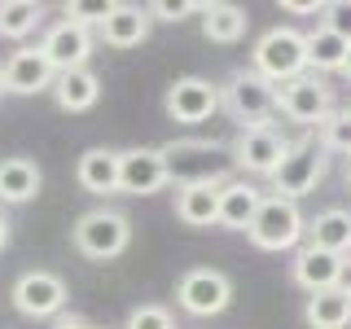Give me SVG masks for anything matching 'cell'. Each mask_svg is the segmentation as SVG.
Segmentation results:
<instances>
[{
  "label": "cell",
  "mask_w": 351,
  "mask_h": 329,
  "mask_svg": "<svg viewBox=\"0 0 351 329\" xmlns=\"http://www.w3.org/2000/svg\"><path fill=\"white\" fill-rule=\"evenodd\" d=\"M246 237L259 250H290V246H299V237H307V219L299 211V202H285V197L268 193L255 219H250Z\"/></svg>",
  "instance_id": "cell-5"
},
{
  "label": "cell",
  "mask_w": 351,
  "mask_h": 329,
  "mask_svg": "<svg viewBox=\"0 0 351 329\" xmlns=\"http://www.w3.org/2000/svg\"><path fill=\"white\" fill-rule=\"evenodd\" d=\"M219 189L224 180H193L176 189V219L189 228H211L219 224Z\"/></svg>",
  "instance_id": "cell-15"
},
{
  "label": "cell",
  "mask_w": 351,
  "mask_h": 329,
  "mask_svg": "<svg viewBox=\"0 0 351 329\" xmlns=\"http://www.w3.org/2000/svg\"><path fill=\"white\" fill-rule=\"evenodd\" d=\"M250 27V14L241 5H228V0H211L202 9V36L211 44H237Z\"/></svg>",
  "instance_id": "cell-23"
},
{
  "label": "cell",
  "mask_w": 351,
  "mask_h": 329,
  "mask_svg": "<svg viewBox=\"0 0 351 329\" xmlns=\"http://www.w3.org/2000/svg\"><path fill=\"white\" fill-rule=\"evenodd\" d=\"M281 9H285V14H316V18L325 14L321 0H281Z\"/></svg>",
  "instance_id": "cell-32"
},
{
  "label": "cell",
  "mask_w": 351,
  "mask_h": 329,
  "mask_svg": "<svg viewBox=\"0 0 351 329\" xmlns=\"http://www.w3.org/2000/svg\"><path fill=\"white\" fill-rule=\"evenodd\" d=\"M219 106L241 123V132L263 127L272 114H277V84H268L259 71L241 66V71H233L224 80V88H219Z\"/></svg>",
  "instance_id": "cell-2"
},
{
  "label": "cell",
  "mask_w": 351,
  "mask_h": 329,
  "mask_svg": "<svg viewBox=\"0 0 351 329\" xmlns=\"http://www.w3.org/2000/svg\"><path fill=\"white\" fill-rule=\"evenodd\" d=\"M215 145L211 141H171V145H162V158H167L171 167V180L180 184H193V180H219L211 158H215Z\"/></svg>",
  "instance_id": "cell-16"
},
{
  "label": "cell",
  "mask_w": 351,
  "mask_h": 329,
  "mask_svg": "<svg viewBox=\"0 0 351 329\" xmlns=\"http://www.w3.org/2000/svg\"><path fill=\"white\" fill-rule=\"evenodd\" d=\"M321 27H329L334 36H343L351 44V0H334V5H325Z\"/></svg>",
  "instance_id": "cell-31"
},
{
  "label": "cell",
  "mask_w": 351,
  "mask_h": 329,
  "mask_svg": "<svg viewBox=\"0 0 351 329\" xmlns=\"http://www.w3.org/2000/svg\"><path fill=\"white\" fill-rule=\"evenodd\" d=\"M110 0H93V5H84V0H66L62 5V14H66V22H75V27H84V31H101V22L110 18Z\"/></svg>",
  "instance_id": "cell-28"
},
{
  "label": "cell",
  "mask_w": 351,
  "mask_h": 329,
  "mask_svg": "<svg viewBox=\"0 0 351 329\" xmlns=\"http://www.w3.org/2000/svg\"><path fill=\"white\" fill-rule=\"evenodd\" d=\"M5 93L14 97H36V93H53V80H58V71H53V62L44 58V49L36 44V49H18L14 58L5 62Z\"/></svg>",
  "instance_id": "cell-12"
},
{
  "label": "cell",
  "mask_w": 351,
  "mask_h": 329,
  "mask_svg": "<svg viewBox=\"0 0 351 329\" xmlns=\"http://www.w3.org/2000/svg\"><path fill=\"white\" fill-rule=\"evenodd\" d=\"M44 171L36 158H0V202L22 206L31 197H40Z\"/></svg>",
  "instance_id": "cell-21"
},
{
  "label": "cell",
  "mask_w": 351,
  "mask_h": 329,
  "mask_svg": "<svg viewBox=\"0 0 351 329\" xmlns=\"http://www.w3.org/2000/svg\"><path fill=\"white\" fill-rule=\"evenodd\" d=\"M176 303H180V312L202 316V321L206 316H219L233 303V281L219 268H189L176 281Z\"/></svg>",
  "instance_id": "cell-6"
},
{
  "label": "cell",
  "mask_w": 351,
  "mask_h": 329,
  "mask_svg": "<svg viewBox=\"0 0 351 329\" xmlns=\"http://www.w3.org/2000/svg\"><path fill=\"white\" fill-rule=\"evenodd\" d=\"M5 246H9V219L0 215V250H5Z\"/></svg>",
  "instance_id": "cell-35"
},
{
  "label": "cell",
  "mask_w": 351,
  "mask_h": 329,
  "mask_svg": "<svg viewBox=\"0 0 351 329\" xmlns=\"http://www.w3.org/2000/svg\"><path fill=\"white\" fill-rule=\"evenodd\" d=\"M123 329H176V321H171V312L162 303H141V307L128 312Z\"/></svg>",
  "instance_id": "cell-29"
},
{
  "label": "cell",
  "mask_w": 351,
  "mask_h": 329,
  "mask_svg": "<svg viewBox=\"0 0 351 329\" xmlns=\"http://www.w3.org/2000/svg\"><path fill=\"white\" fill-rule=\"evenodd\" d=\"M75 180H80L84 193H119V149H106V145H93L80 154L75 162Z\"/></svg>",
  "instance_id": "cell-18"
},
{
  "label": "cell",
  "mask_w": 351,
  "mask_h": 329,
  "mask_svg": "<svg viewBox=\"0 0 351 329\" xmlns=\"http://www.w3.org/2000/svg\"><path fill=\"white\" fill-rule=\"evenodd\" d=\"M162 110L171 123H206L219 110V88L202 75H180L162 97Z\"/></svg>",
  "instance_id": "cell-11"
},
{
  "label": "cell",
  "mask_w": 351,
  "mask_h": 329,
  "mask_svg": "<svg viewBox=\"0 0 351 329\" xmlns=\"http://www.w3.org/2000/svg\"><path fill=\"white\" fill-rule=\"evenodd\" d=\"M9 299H14V307L22 316H31V321H58V316L66 312V299H71V290H66V281L58 277V272H44V268H31L22 272V277L14 281V290H9Z\"/></svg>",
  "instance_id": "cell-8"
},
{
  "label": "cell",
  "mask_w": 351,
  "mask_h": 329,
  "mask_svg": "<svg viewBox=\"0 0 351 329\" xmlns=\"http://www.w3.org/2000/svg\"><path fill=\"white\" fill-rule=\"evenodd\" d=\"M263 189H255L250 180H224L219 189V228H233V233H246L255 211L263 206Z\"/></svg>",
  "instance_id": "cell-19"
},
{
  "label": "cell",
  "mask_w": 351,
  "mask_h": 329,
  "mask_svg": "<svg viewBox=\"0 0 351 329\" xmlns=\"http://www.w3.org/2000/svg\"><path fill=\"white\" fill-rule=\"evenodd\" d=\"M171 184V167L162 158V149L136 145V149H119V193L132 197H149Z\"/></svg>",
  "instance_id": "cell-10"
},
{
  "label": "cell",
  "mask_w": 351,
  "mask_h": 329,
  "mask_svg": "<svg viewBox=\"0 0 351 329\" xmlns=\"http://www.w3.org/2000/svg\"><path fill=\"white\" fill-rule=\"evenodd\" d=\"M128 246H132V219L123 211L97 206V211L75 219V250H80L84 259L106 263V259H119Z\"/></svg>",
  "instance_id": "cell-3"
},
{
  "label": "cell",
  "mask_w": 351,
  "mask_h": 329,
  "mask_svg": "<svg viewBox=\"0 0 351 329\" xmlns=\"http://www.w3.org/2000/svg\"><path fill=\"white\" fill-rule=\"evenodd\" d=\"M316 132H321V149L325 154H347L351 158V110H334Z\"/></svg>",
  "instance_id": "cell-27"
},
{
  "label": "cell",
  "mask_w": 351,
  "mask_h": 329,
  "mask_svg": "<svg viewBox=\"0 0 351 329\" xmlns=\"http://www.w3.org/2000/svg\"><path fill=\"white\" fill-rule=\"evenodd\" d=\"M303 40H307V71H343V62H347V53H351V44L343 36H334L329 27L316 22Z\"/></svg>",
  "instance_id": "cell-25"
},
{
  "label": "cell",
  "mask_w": 351,
  "mask_h": 329,
  "mask_svg": "<svg viewBox=\"0 0 351 329\" xmlns=\"http://www.w3.org/2000/svg\"><path fill=\"white\" fill-rule=\"evenodd\" d=\"M343 75H347V80H351V53H347V62H343Z\"/></svg>",
  "instance_id": "cell-36"
},
{
  "label": "cell",
  "mask_w": 351,
  "mask_h": 329,
  "mask_svg": "<svg viewBox=\"0 0 351 329\" xmlns=\"http://www.w3.org/2000/svg\"><path fill=\"white\" fill-rule=\"evenodd\" d=\"M338 272H343V255H329L321 246H299L290 263V277L299 290L321 294V290H338Z\"/></svg>",
  "instance_id": "cell-14"
},
{
  "label": "cell",
  "mask_w": 351,
  "mask_h": 329,
  "mask_svg": "<svg viewBox=\"0 0 351 329\" xmlns=\"http://www.w3.org/2000/svg\"><path fill=\"white\" fill-rule=\"evenodd\" d=\"M338 290H343L347 299H351V255L343 259V272H338Z\"/></svg>",
  "instance_id": "cell-34"
},
{
  "label": "cell",
  "mask_w": 351,
  "mask_h": 329,
  "mask_svg": "<svg viewBox=\"0 0 351 329\" xmlns=\"http://www.w3.org/2000/svg\"><path fill=\"white\" fill-rule=\"evenodd\" d=\"M303 321L312 329H347L351 325V299L343 290H321V294H307L303 303Z\"/></svg>",
  "instance_id": "cell-24"
},
{
  "label": "cell",
  "mask_w": 351,
  "mask_h": 329,
  "mask_svg": "<svg viewBox=\"0 0 351 329\" xmlns=\"http://www.w3.org/2000/svg\"><path fill=\"white\" fill-rule=\"evenodd\" d=\"M250 71H259L268 84H290L307 75V40L294 27H268L250 49Z\"/></svg>",
  "instance_id": "cell-1"
},
{
  "label": "cell",
  "mask_w": 351,
  "mask_h": 329,
  "mask_svg": "<svg viewBox=\"0 0 351 329\" xmlns=\"http://www.w3.org/2000/svg\"><path fill=\"white\" fill-rule=\"evenodd\" d=\"M347 110H351V106H347Z\"/></svg>",
  "instance_id": "cell-39"
},
{
  "label": "cell",
  "mask_w": 351,
  "mask_h": 329,
  "mask_svg": "<svg viewBox=\"0 0 351 329\" xmlns=\"http://www.w3.org/2000/svg\"><path fill=\"white\" fill-rule=\"evenodd\" d=\"M325 180V149L316 145L312 136L290 141V154L281 158V167L272 171V197H285V202H299Z\"/></svg>",
  "instance_id": "cell-4"
},
{
  "label": "cell",
  "mask_w": 351,
  "mask_h": 329,
  "mask_svg": "<svg viewBox=\"0 0 351 329\" xmlns=\"http://www.w3.org/2000/svg\"><path fill=\"white\" fill-rule=\"evenodd\" d=\"M233 162L241 171H250V175H268L272 180V171L281 167V158L290 154V141L281 136V127H272V123H263V127H246V132H237V141H233Z\"/></svg>",
  "instance_id": "cell-9"
},
{
  "label": "cell",
  "mask_w": 351,
  "mask_h": 329,
  "mask_svg": "<svg viewBox=\"0 0 351 329\" xmlns=\"http://www.w3.org/2000/svg\"><path fill=\"white\" fill-rule=\"evenodd\" d=\"M44 22L40 0H0V40H27Z\"/></svg>",
  "instance_id": "cell-26"
},
{
  "label": "cell",
  "mask_w": 351,
  "mask_h": 329,
  "mask_svg": "<svg viewBox=\"0 0 351 329\" xmlns=\"http://www.w3.org/2000/svg\"><path fill=\"white\" fill-rule=\"evenodd\" d=\"M307 246H321L329 255H351V211L347 206H329L316 219H307Z\"/></svg>",
  "instance_id": "cell-22"
},
{
  "label": "cell",
  "mask_w": 351,
  "mask_h": 329,
  "mask_svg": "<svg viewBox=\"0 0 351 329\" xmlns=\"http://www.w3.org/2000/svg\"><path fill=\"white\" fill-rule=\"evenodd\" d=\"M277 110L299 127H321L334 114V88L316 75H299V80L277 88Z\"/></svg>",
  "instance_id": "cell-7"
},
{
  "label": "cell",
  "mask_w": 351,
  "mask_h": 329,
  "mask_svg": "<svg viewBox=\"0 0 351 329\" xmlns=\"http://www.w3.org/2000/svg\"><path fill=\"white\" fill-rule=\"evenodd\" d=\"M53 329H97V325L84 321V316H75V312H62L58 321H53Z\"/></svg>",
  "instance_id": "cell-33"
},
{
  "label": "cell",
  "mask_w": 351,
  "mask_h": 329,
  "mask_svg": "<svg viewBox=\"0 0 351 329\" xmlns=\"http://www.w3.org/2000/svg\"><path fill=\"white\" fill-rule=\"evenodd\" d=\"M0 93H5V75H0Z\"/></svg>",
  "instance_id": "cell-38"
},
{
  "label": "cell",
  "mask_w": 351,
  "mask_h": 329,
  "mask_svg": "<svg viewBox=\"0 0 351 329\" xmlns=\"http://www.w3.org/2000/svg\"><path fill=\"white\" fill-rule=\"evenodd\" d=\"M347 184H351V158H347Z\"/></svg>",
  "instance_id": "cell-37"
},
{
  "label": "cell",
  "mask_w": 351,
  "mask_h": 329,
  "mask_svg": "<svg viewBox=\"0 0 351 329\" xmlns=\"http://www.w3.org/2000/svg\"><path fill=\"white\" fill-rule=\"evenodd\" d=\"M93 31H84V27H75V22H53L49 31H44V40H40V49H44V58L53 62V71H80V66H88V58H93Z\"/></svg>",
  "instance_id": "cell-13"
},
{
  "label": "cell",
  "mask_w": 351,
  "mask_h": 329,
  "mask_svg": "<svg viewBox=\"0 0 351 329\" xmlns=\"http://www.w3.org/2000/svg\"><path fill=\"white\" fill-rule=\"evenodd\" d=\"M145 9L154 22H184V18H202L206 5H197V0H154Z\"/></svg>",
  "instance_id": "cell-30"
},
{
  "label": "cell",
  "mask_w": 351,
  "mask_h": 329,
  "mask_svg": "<svg viewBox=\"0 0 351 329\" xmlns=\"http://www.w3.org/2000/svg\"><path fill=\"white\" fill-rule=\"evenodd\" d=\"M101 97V75L93 66H80V71H62L53 80V101H58L66 114H84V110L97 106Z\"/></svg>",
  "instance_id": "cell-20"
},
{
  "label": "cell",
  "mask_w": 351,
  "mask_h": 329,
  "mask_svg": "<svg viewBox=\"0 0 351 329\" xmlns=\"http://www.w3.org/2000/svg\"><path fill=\"white\" fill-rule=\"evenodd\" d=\"M149 27H154V18L145 5H114L110 18L101 22V40L110 49H141L149 40Z\"/></svg>",
  "instance_id": "cell-17"
}]
</instances>
